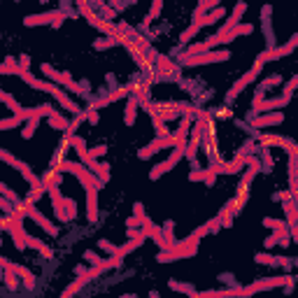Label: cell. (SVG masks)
<instances>
[{
	"label": "cell",
	"instance_id": "5bb4252c",
	"mask_svg": "<svg viewBox=\"0 0 298 298\" xmlns=\"http://www.w3.org/2000/svg\"><path fill=\"white\" fill-rule=\"evenodd\" d=\"M282 82H284V77H282V74H270V77H266L261 84L256 86V96H254V103H252V107L259 105V103L266 98V91H268V89H273V86H279Z\"/></svg>",
	"mask_w": 298,
	"mask_h": 298
},
{
	"label": "cell",
	"instance_id": "e7e4bbea",
	"mask_svg": "<svg viewBox=\"0 0 298 298\" xmlns=\"http://www.w3.org/2000/svg\"><path fill=\"white\" fill-rule=\"evenodd\" d=\"M149 298H161V296H159V291H149Z\"/></svg>",
	"mask_w": 298,
	"mask_h": 298
},
{
	"label": "cell",
	"instance_id": "4fadbf2b",
	"mask_svg": "<svg viewBox=\"0 0 298 298\" xmlns=\"http://www.w3.org/2000/svg\"><path fill=\"white\" fill-rule=\"evenodd\" d=\"M291 98L287 96H279V98H270V100H261L259 105H254L252 110H254V117H259V114H263V112H275V110H282V107L287 105Z\"/></svg>",
	"mask_w": 298,
	"mask_h": 298
},
{
	"label": "cell",
	"instance_id": "ffe728a7",
	"mask_svg": "<svg viewBox=\"0 0 298 298\" xmlns=\"http://www.w3.org/2000/svg\"><path fill=\"white\" fill-rule=\"evenodd\" d=\"M138 107H140L138 98L130 93L126 100V110H124V124H126V126H133V124H135V119H138Z\"/></svg>",
	"mask_w": 298,
	"mask_h": 298
},
{
	"label": "cell",
	"instance_id": "603a6c76",
	"mask_svg": "<svg viewBox=\"0 0 298 298\" xmlns=\"http://www.w3.org/2000/svg\"><path fill=\"white\" fill-rule=\"evenodd\" d=\"M26 247H31V249H37V252H40V254H42L44 259H52V256H54L52 249L44 245L40 238H33V235H26Z\"/></svg>",
	"mask_w": 298,
	"mask_h": 298
},
{
	"label": "cell",
	"instance_id": "f1b7e54d",
	"mask_svg": "<svg viewBox=\"0 0 298 298\" xmlns=\"http://www.w3.org/2000/svg\"><path fill=\"white\" fill-rule=\"evenodd\" d=\"M0 103H5V105L10 107L12 112H14V117H17V114H19V112H21V110H23V107L19 105V103H17V100H14V98H12L10 93H5L2 89H0Z\"/></svg>",
	"mask_w": 298,
	"mask_h": 298
},
{
	"label": "cell",
	"instance_id": "f907efd6",
	"mask_svg": "<svg viewBox=\"0 0 298 298\" xmlns=\"http://www.w3.org/2000/svg\"><path fill=\"white\" fill-rule=\"evenodd\" d=\"M205 228H207V233H217V231L222 228V222H219V217H214V219H210V222L205 224Z\"/></svg>",
	"mask_w": 298,
	"mask_h": 298
},
{
	"label": "cell",
	"instance_id": "94428289",
	"mask_svg": "<svg viewBox=\"0 0 298 298\" xmlns=\"http://www.w3.org/2000/svg\"><path fill=\"white\" fill-rule=\"evenodd\" d=\"M133 217H140V219H145V205L142 203H135V214Z\"/></svg>",
	"mask_w": 298,
	"mask_h": 298
},
{
	"label": "cell",
	"instance_id": "4316f807",
	"mask_svg": "<svg viewBox=\"0 0 298 298\" xmlns=\"http://www.w3.org/2000/svg\"><path fill=\"white\" fill-rule=\"evenodd\" d=\"M224 14H226V10H224V7H217L214 12H210V14L201 17V19H198V23H201V28H203V26H212V23L219 21V17H224Z\"/></svg>",
	"mask_w": 298,
	"mask_h": 298
},
{
	"label": "cell",
	"instance_id": "d6a6232c",
	"mask_svg": "<svg viewBox=\"0 0 298 298\" xmlns=\"http://www.w3.org/2000/svg\"><path fill=\"white\" fill-rule=\"evenodd\" d=\"M161 10H163V2H161V0H156V2L151 5V10L147 12V17H145V21H142V26L147 28L149 23H151L154 19H156V17H159V12H161Z\"/></svg>",
	"mask_w": 298,
	"mask_h": 298
},
{
	"label": "cell",
	"instance_id": "6da1fadb",
	"mask_svg": "<svg viewBox=\"0 0 298 298\" xmlns=\"http://www.w3.org/2000/svg\"><path fill=\"white\" fill-rule=\"evenodd\" d=\"M19 77H21V79H23V82H26V84H28V86H33V89H37V91H47V93H52V96L56 98V100H58V103H61V105H63L65 110H68V112H73L74 117H77V114L82 112V107L77 105L74 100H70V98H68V93H65V91H63V89H61V86L52 84V82H42V79H37V77H33L31 73H21V74H19Z\"/></svg>",
	"mask_w": 298,
	"mask_h": 298
},
{
	"label": "cell",
	"instance_id": "ab89813d",
	"mask_svg": "<svg viewBox=\"0 0 298 298\" xmlns=\"http://www.w3.org/2000/svg\"><path fill=\"white\" fill-rule=\"evenodd\" d=\"M263 226L273 228V231H279V228H284V226H287V222H284V219H273V217H266V219H263Z\"/></svg>",
	"mask_w": 298,
	"mask_h": 298
},
{
	"label": "cell",
	"instance_id": "ba28073f",
	"mask_svg": "<svg viewBox=\"0 0 298 298\" xmlns=\"http://www.w3.org/2000/svg\"><path fill=\"white\" fill-rule=\"evenodd\" d=\"M261 68H263V65H261V63H256V61H254V65H252V70H249V73H247L245 77H240V79H238V82H235V84L231 86V91L226 93V100L231 103L233 98H238V93H240V91H242V89H245L247 84H252V82L256 79V74L261 73Z\"/></svg>",
	"mask_w": 298,
	"mask_h": 298
},
{
	"label": "cell",
	"instance_id": "bcb514c9",
	"mask_svg": "<svg viewBox=\"0 0 298 298\" xmlns=\"http://www.w3.org/2000/svg\"><path fill=\"white\" fill-rule=\"evenodd\" d=\"M84 259L89 261V263H91V266H98V263L103 261V259H100V254H98V252H93V249H86V252H84Z\"/></svg>",
	"mask_w": 298,
	"mask_h": 298
},
{
	"label": "cell",
	"instance_id": "5b68a950",
	"mask_svg": "<svg viewBox=\"0 0 298 298\" xmlns=\"http://www.w3.org/2000/svg\"><path fill=\"white\" fill-rule=\"evenodd\" d=\"M287 277L289 275L268 277V279L254 282V284H249V287H240V291H238V298H249V296H254L256 291H268V289H275V287H284V284H287Z\"/></svg>",
	"mask_w": 298,
	"mask_h": 298
},
{
	"label": "cell",
	"instance_id": "44dd1931",
	"mask_svg": "<svg viewBox=\"0 0 298 298\" xmlns=\"http://www.w3.org/2000/svg\"><path fill=\"white\" fill-rule=\"evenodd\" d=\"M245 12H247V5H245V2H238V5H235V10H233V14L228 17V21L224 23L222 28H219V31H222V33L233 31L235 26L240 23V19H242V14H245Z\"/></svg>",
	"mask_w": 298,
	"mask_h": 298
},
{
	"label": "cell",
	"instance_id": "ac0fdd59",
	"mask_svg": "<svg viewBox=\"0 0 298 298\" xmlns=\"http://www.w3.org/2000/svg\"><path fill=\"white\" fill-rule=\"evenodd\" d=\"M58 17V10H52V12H44V14H33V17H26L23 23L33 28V26H52L54 19Z\"/></svg>",
	"mask_w": 298,
	"mask_h": 298
},
{
	"label": "cell",
	"instance_id": "ee69618b",
	"mask_svg": "<svg viewBox=\"0 0 298 298\" xmlns=\"http://www.w3.org/2000/svg\"><path fill=\"white\" fill-rule=\"evenodd\" d=\"M0 212H5L7 217H12V214H14V203L7 201L5 196H0Z\"/></svg>",
	"mask_w": 298,
	"mask_h": 298
},
{
	"label": "cell",
	"instance_id": "836d02e7",
	"mask_svg": "<svg viewBox=\"0 0 298 298\" xmlns=\"http://www.w3.org/2000/svg\"><path fill=\"white\" fill-rule=\"evenodd\" d=\"M84 119H86V114H84V112H79L77 117H73V119H70V121H68V128H65V135H68V138H70V135H74V130L79 128V124H82Z\"/></svg>",
	"mask_w": 298,
	"mask_h": 298
},
{
	"label": "cell",
	"instance_id": "60d3db41",
	"mask_svg": "<svg viewBox=\"0 0 298 298\" xmlns=\"http://www.w3.org/2000/svg\"><path fill=\"white\" fill-rule=\"evenodd\" d=\"M198 31H201V23H198V21H193L191 26L186 28V31L182 33V42H189V40H191V37H193V35H196Z\"/></svg>",
	"mask_w": 298,
	"mask_h": 298
},
{
	"label": "cell",
	"instance_id": "be15d7a7",
	"mask_svg": "<svg viewBox=\"0 0 298 298\" xmlns=\"http://www.w3.org/2000/svg\"><path fill=\"white\" fill-rule=\"evenodd\" d=\"M84 273H86V268H84V266H77V268H74V275H77V277L84 275Z\"/></svg>",
	"mask_w": 298,
	"mask_h": 298
},
{
	"label": "cell",
	"instance_id": "8fae6325",
	"mask_svg": "<svg viewBox=\"0 0 298 298\" xmlns=\"http://www.w3.org/2000/svg\"><path fill=\"white\" fill-rule=\"evenodd\" d=\"M26 203H28V201H26ZM26 217H31L33 222L37 224L40 228H44V231L52 235V238H56V235H58V226H54V224L49 222V219H47V217H44V214L40 212V210H37L33 203H28V212H26Z\"/></svg>",
	"mask_w": 298,
	"mask_h": 298
},
{
	"label": "cell",
	"instance_id": "2e32d148",
	"mask_svg": "<svg viewBox=\"0 0 298 298\" xmlns=\"http://www.w3.org/2000/svg\"><path fill=\"white\" fill-rule=\"evenodd\" d=\"M44 73V77L52 82V84H63V86H68L70 82H73V77H70V73H56V68L54 65H49V63H42V68H40Z\"/></svg>",
	"mask_w": 298,
	"mask_h": 298
},
{
	"label": "cell",
	"instance_id": "d6986e66",
	"mask_svg": "<svg viewBox=\"0 0 298 298\" xmlns=\"http://www.w3.org/2000/svg\"><path fill=\"white\" fill-rule=\"evenodd\" d=\"M86 219L96 224L98 219V191L96 189H86Z\"/></svg>",
	"mask_w": 298,
	"mask_h": 298
},
{
	"label": "cell",
	"instance_id": "003e7915",
	"mask_svg": "<svg viewBox=\"0 0 298 298\" xmlns=\"http://www.w3.org/2000/svg\"><path fill=\"white\" fill-rule=\"evenodd\" d=\"M0 270H2V268H0ZM0 279H2V273H0Z\"/></svg>",
	"mask_w": 298,
	"mask_h": 298
},
{
	"label": "cell",
	"instance_id": "30bf717a",
	"mask_svg": "<svg viewBox=\"0 0 298 298\" xmlns=\"http://www.w3.org/2000/svg\"><path fill=\"white\" fill-rule=\"evenodd\" d=\"M259 147H284L287 154H296V142L289 138H279V135H259Z\"/></svg>",
	"mask_w": 298,
	"mask_h": 298
},
{
	"label": "cell",
	"instance_id": "03108f58",
	"mask_svg": "<svg viewBox=\"0 0 298 298\" xmlns=\"http://www.w3.org/2000/svg\"><path fill=\"white\" fill-rule=\"evenodd\" d=\"M121 298H138V296H133V294H126V296H121Z\"/></svg>",
	"mask_w": 298,
	"mask_h": 298
},
{
	"label": "cell",
	"instance_id": "e0dca14e",
	"mask_svg": "<svg viewBox=\"0 0 298 298\" xmlns=\"http://www.w3.org/2000/svg\"><path fill=\"white\" fill-rule=\"evenodd\" d=\"M256 263H261V266H282V268H291L294 266V259H289V256H270V254H259L254 256Z\"/></svg>",
	"mask_w": 298,
	"mask_h": 298
},
{
	"label": "cell",
	"instance_id": "f6af8a7d",
	"mask_svg": "<svg viewBox=\"0 0 298 298\" xmlns=\"http://www.w3.org/2000/svg\"><path fill=\"white\" fill-rule=\"evenodd\" d=\"M21 124L17 117H10V119H0V130H10V128H17Z\"/></svg>",
	"mask_w": 298,
	"mask_h": 298
},
{
	"label": "cell",
	"instance_id": "b9f144b4",
	"mask_svg": "<svg viewBox=\"0 0 298 298\" xmlns=\"http://www.w3.org/2000/svg\"><path fill=\"white\" fill-rule=\"evenodd\" d=\"M98 247H100L103 252H107L110 256H114L119 252V247L114 245V242H110V240H98Z\"/></svg>",
	"mask_w": 298,
	"mask_h": 298
},
{
	"label": "cell",
	"instance_id": "d590c367",
	"mask_svg": "<svg viewBox=\"0 0 298 298\" xmlns=\"http://www.w3.org/2000/svg\"><path fill=\"white\" fill-rule=\"evenodd\" d=\"M47 119H49V126L56 128V130H65L68 128V119H63L58 112H54L52 117H47Z\"/></svg>",
	"mask_w": 298,
	"mask_h": 298
},
{
	"label": "cell",
	"instance_id": "7dc6e473",
	"mask_svg": "<svg viewBox=\"0 0 298 298\" xmlns=\"http://www.w3.org/2000/svg\"><path fill=\"white\" fill-rule=\"evenodd\" d=\"M17 65H19V73H28V68H31V56L21 54L19 61H17Z\"/></svg>",
	"mask_w": 298,
	"mask_h": 298
},
{
	"label": "cell",
	"instance_id": "7a4b0ae2",
	"mask_svg": "<svg viewBox=\"0 0 298 298\" xmlns=\"http://www.w3.org/2000/svg\"><path fill=\"white\" fill-rule=\"evenodd\" d=\"M198 242H201V238L191 233L186 240H177L168 252H161V254L156 256V261H159V263H172V261L184 259V256H193L198 252Z\"/></svg>",
	"mask_w": 298,
	"mask_h": 298
},
{
	"label": "cell",
	"instance_id": "9a60e30c",
	"mask_svg": "<svg viewBox=\"0 0 298 298\" xmlns=\"http://www.w3.org/2000/svg\"><path fill=\"white\" fill-rule=\"evenodd\" d=\"M284 121V114L282 112H266V114H259V117H252V128H268V126H277Z\"/></svg>",
	"mask_w": 298,
	"mask_h": 298
},
{
	"label": "cell",
	"instance_id": "1f68e13d",
	"mask_svg": "<svg viewBox=\"0 0 298 298\" xmlns=\"http://www.w3.org/2000/svg\"><path fill=\"white\" fill-rule=\"evenodd\" d=\"M219 222H222L224 228H231L233 226V212H231L228 205H224L222 210H219Z\"/></svg>",
	"mask_w": 298,
	"mask_h": 298
},
{
	"label": "cell",
	"instance_id": "d4e9b609",
	"mask_svg": "<svg viewBox=\"0 0 298 298\" xmlns=\"http://www.w3.org/2000/svg\"><path fill=\"white\" fill-rule=\"evenodd\" d=\"M161 235H163V240H166V245L170 249L177 240H175V222H166L163 224V228H161Z\"/></svg>",
	"mask_w": 298,
	"mask_h": 298
},
{
	"label": "cell",
	"instance_id": "681fc988",
	"mask_svg": "<svg viewBox=\"0 0 298 298\" xmlns=\"http://www.w3.org/2000/svg\"><path fill=\"white\" fill-rule=\"evenodd\" d=\"M105 154H107V147H105V145H98V147L89 149V156H91V159H100V156H105Z\"/></svg>",
	"mask_w": 298,
	"mask_h": 298
},
{
	"label": "cell",
	"instance_id": "277c9868",
	"mask_svg": "<svg viewBox=\"0 0 298 298\" xmlns=\"http://www.w3.org/2000/svg\"><path fill=\"white\" fill-rule=\"evenodd\" d=\"M228 58H231V52H226V49H212V52L198 54V56H189V58L180 56V63L186 65V68H193V65H205V63H222V61H228Z\"/></svg>",
	"mask_w": 298,
	"mask_h": 298
},
{
	"label": "cell",
	"instance_id": "816d5d0a",
	"mask_svg": "<svg viewBox=\"0 0 298 298\" xmlns=\"http://www.w3.org/2000/svg\"><path fill=\"white\" fill-rule=\"evenodd\" d=\"M298 86V77H291L287 82V86H284V93L282 96H287V98H291V93H294V89Z\"/></svg>",
	"mask_w": 298,
	"mask_h": 298
},
{
	"label": "cell",
	"instance_id": "c3c4849f",
	"mask_svg": "<svg viewBox=\"0 0 298 298\" xmlns=\"http://www.w3.org/2000/svg\"><path fill=\"white\" fill-rule=\"evenodd\" d=\"M84 114H86V121H89L91 126H96L98 121H100V114H98V110H91V107H89V110H84Z\"/></svg>",
	"mask_w": 298,
	"mask_h": 298
},
{
	"label": "cell",
	"instance_id": "52a82bcc",
	"mask_svg": "<svg viewBox=\"0 0 298 298\" xmlns=\"http://www.w3.org/2000/svg\"><path fill=\"white\" fill-rule=\"evenodd\" d=\"M298 44V35H294L291 40H289L284 47H273V49H268V52H263L259 58H256V63H268V61H277V58H282V56H287V54H291L294 49H296Z\"/></svg>",
	"mask_w": 298,
	"mask_h": 298
},
{
	"label": "cell",
	"instance_id": "4dcf8cb0",
	"mask_svg": "<svg viewBox=\"0 0 298 298\" xmlns=\"http://www.w3.org/2000/svg\"><path fill=\"white\" fill-rule=\"evenodd\" d=\"M63 210H65L68 222L77 219V203H74V198H63Z\"/></svg>",
	"mask_w": 298,
	"mask_h": 298
},
{
	"label": "cell",
	"instance_id": "db71d44e",
	"mask_svg": "<svg viewBox=\"0 0 298 298\" xmlns=\"http://www.w3.org/2000/svg\"><path fill=\"white\" fill-rule=\"evenodd\" d=\"M205 168H196V170H191V175H189V180L191 182H203L205 180Z\"/></svg>",
	"mask_w": 298,
	"mask_h": 298
},
{
	"label": "cell",
	"instance_id": "6125c7cd",
	"mask_svg": "<svg viewBox=\"0 0 298 298\" xmlns=\"http://www.w3.org/2000/svg\"><path fill=\"white\" fill-rule=\"evenodd\" d=\"M193 235H198V238H203V235H207V228H205V224H203L201 228H196V231H193Z\"/></svg>",
	"mask_w": 298,
	"mask_h": 298
},
{
	"label": "cell",
	"instance_id": "6f0895ef",
	"mask_svg": "<svg viewBox=\"0 0 298 298\" xmlns=\"http://www.w3.org/2000/svg\"><path fill=\"white\" fill-rule=\"evenodd\" d=\"M205 170H207V172H205V180H203V182H205L207 186H214V182H217V175H214L210 168H205Z\"/></svg>",
	"mask_w": 298,
	"mask_h": 298
},
{
	"label": "cell",
	"instance_id": "8992f818",
	"mask_svg": "<svg viewBox=\"0 0 298 298\" xmlns=\"http://www.w3.org/2000/svg\"><path fill=\"white\" fill-rule=\"evenodd\" d=\"M184 147H186V145H177V147L172 149V154L168 156V161H163V163H159L156 168H151V172H149V180L156 182L161 175H166L168 170H172V168H175V166L184 159Z\"/></svg>",
	"mask_w": 298,
	"mask_h": 298
},
{
	"label": "cell",
	"instance_id": "f35d334b",
	"mask_svg": "<svg viewBox=\"0 0 298 298\" xmlns=\"http://www.w3.org/2000/svg\"><path fill=\"white\" fill-rule=\"evenodd\" d=\"M0 196H5V198H7V201H12L14 205H19V203H21V201H19V196L12 191L7 184H2V182H0Z\"/></svg>",
	"mask_w": 298,
	"mask_h": 298
},
{
	"label": "cell",
	"instance_id": "9c48e42d",
	"mask_svg": "<svg viewBox=\"0 0 298 298\" xmlns=\"http://www.w3.org/2000/svg\"><path fill=\"white\" fill-rule=\"evenodd\" d=\"M168 147H177V140L172 138V135H168V138H156L151 145H147L145 149H140L138 151V159L147 161L149 156H154L156 151H161V149H168Z\"/></svg>",
	"mask_w": 298,
	"mask_h": 298
},
{
	"label": "cell",
	"instance_id": "8d00e7d4",
	"mask_svg": "<svg viewBox=\"0 0 298 298\" xmlns=\"http://www.w3.org/2000/svg\"><path fill=\"white\" fill-rule=\"evenodd\" d=\"M231 33V37H238V35H252V33H254V26H252V23H238V26H235L233 31H228Z\"/></svg>",
	"mask_w": 298,
	"mask_h": 298
},
{
	"label": "cell",
	"instance_id": "484cf974",
	"mask_svg": "<svg viewBox=\"0 0 298 298\" xmlns=\"http://www.w3.org/2000/svg\"><path fill=\"white\" fill-rule=\"evenodd\" d=\"M282 207H284V212H287V226H294L296 224V198H291V201H284L282 203Z\"/></svg>",
	"mask_w": 298,
	"mask_h": 298
},
{
	"label": "cell",
	"instance_id": "74e56055",
	"mask_svg": "<svg viewBox=\"0 0 298 298\" xmlns=\"http://www.w3.org/2000/svg\"><path fill=\"white\" fill-rule=\"evenodd\" d=\"M151 124H154V128H156L159 138H168V135H170V130H168V126H166V124H163V121H161V119L156 117V114L151 117Z\"/></svg>",
	"mask_w": 298,
	"mask_h": 298
},
{
	"label": "cell",
	"instance_id": "11a10c76",
	"mask_svg": "<svg viewBox=\"0 0 298 298\" xmlns=\"http://www.w3.org/2000/svg\"><path fill=\"white\" fill-rule=\"evenodd\" d=\"M291 198H294V196H291V193L289 191H277V193H273V201H291Z\"/></svg>",
	"mask_w": 298,
	"mask_h": 298
},
{
	"label": "cell",
	"instance_id": "7c38bea8",
	"mask_svg": "<svg viewBox=\"0 0 298 298\" xmlns=\"http://www.w3.org/2000/svg\"><path fill=\"white\" fill-rule=\"evenodd\" d=\"M140 231H142V235H145V238L149 235V238H151V240L159 245L161 252H168V245H166V240H163V235H161V228H159V226H154V222H151V219H147V217H145V222H142V228H140Z\"/></svg>",
	"mask_w": 298,
	"mask_h": 298
},
{
	"label": "cell",
	"instance_id": "680465c9",
	"mask_svg": "<svg viewBox=\"0 0 298 298\" xmlns=\"http://www.w3.org/2000/svg\"><path fill=\"white\" fill-rule=\"evenodd\" d=\"M126 233H128V238H130V240H138V238H145V235H142V231H138V228H126Z\"/></svg>",
	"mask_w": 298,
	"mask_h": 298
},
{
	"label": "cell",
	"instance_id": "f546056e",
	"mask_svg": "<svg viewBox=\"0 0 298 298\" xmlns=\"http://www.w3.org/2000/svg\"><path fill=\"white\" fill-rule=\"evenodd\" d=\"M40 126V119L35 117V119H28L26 121V126H23V130H21V138L23 140H31L33 135H35V128Z\"/></svg>",
	"mask_w": 298,
	"mask_h": 298
},
{
	"label": "cell",
	"instance_id": "7bdbcfd3",
	"mask_svg": "<svg viewBox=\"0 0 298 298\" xmlns=\"http://www.w3.org/2000/svg\"><path fill=\"white\" fill-rule=\"evenodd\" d=\"M114 37H103V40H96L93 42V49H98V52H103V49H110V47H114Z\"/></svg>",
	"mask_w": 298,
	"mask_h": 298
},
{
	"label": "cell",
	"instance_id": "9f6ffc18",
	"mask_svg": "<svg viewBox=\"0 0 298 298\" xmlns=\"http://www.w3.org/2000/svg\"><path fill=\"white\" fill-rule=\"evenodd\" d=\"M142 222H145V219H140V217H128L126 228H138V226H142Z\"/></svg>",
	"mask_w": 298,
	"mask_h": 298
},
{
	"label": "cell",
	"instance_id": "f5cc1de1",
	"mask_svg": "<svg viewBox=\"0 0 298 298\" xmlns=\"http://www.w3.org/2000/svg\"><path fill=\"white\" fill-rule=\"evenodd\" d=\"M219 279H222V282H226V284H228L231 289H238V287H240V284L235 282V277L231 275V273H224V275H219Z\"/></svg>",
	"mask_w": 298,
	"mask_h": 298
},
{
	"label": "cell",
	"instance_id": "3957f363",
	"mask_svg": "<svg viewBox=\"0 0 298 298\" xmlns=\"http://www.w3.org/2000/svg\"><path fill=\"white\" fill-rule=\"evenodd\" d=\"M54 170L61 172V175H63V172H73L74 177L82 182V186H84V189H96V191H100V189H103V182L98 180L93 172L86 170L82 163H74V161H63V163H61L58 168H54Z\"/></svg>",
	"mask_w": 298,
	"mask_h": 298
},
{
	"label": "cell",
	"instance_id": "91938a15",
	"mask_svg": "<svg viewBox=\"0 0 298 298\" xmlns=\"http://www.w3.org/2000/svg\"><path fill=\"white\" fill-rule=\"evenodd\" d=\"M217 117H219V119H228V117H231V110H228V107H219V110H217Z\"/></svg>",
	"mask_w": 298,
	"mask_h": 298
},
{
	"label": "cell",
	"instance_id": "83f0119b",
	"mask_svg": "<svg viewBox=\"0 0 298 298\" xmlns=\"http://www.w3.org/2000/svg\"><path fill=\"white\" fill-rule=\"evenodd\" d=\"M259 151H261V161H259V166L263 168V172H270L273 170V156H270V149L259 147Z\"/></svg>",
	"mask_w": 298,
	"mask_h": 298
},
{
	"label": "cell",
	"instance_id": "cb8c5ba5",
	"mask_svg": "<svg viewBox=\"0 0 298 298\" xmlns=\"http://www.w3.org/2000/svg\"><path fill=\"white\" fill-rule=\"evenodd\" d=\"M168 287H170L172 291H180V294H186L189 298L198 294V291H196V287H193V284H189V282H175V279H168Z\"/></svg>",
	"mask_w": 298,
	"mask_h": 298
},
{
	"label": "cell",
	"instance_id": "7402d4cb",
	"mask_svg": "<svg viewBox=\"0 0 298 298\" xmlns=\"http://www.w3.org/2000/svg\"><path fill=\"white\" fill-rule=\"evenodd\" d=\"M191 114H186V117H182V124L177 128V133L172 135V138L177 140V145H186V135L191 133Z\"/></svg>",
	"mask_w": 298,
	"mask_h": 298
},
{
	"label": "cell",
	"instance_id": "e575fe53",
	"mask_svg": "<svg viewBox=\"0 0 298 298\" xmlns=\"http://www.w3.org/2000/svg\"><path fill=\"white\" fill-rule=\"evenodd\" d=\"M2 282L7 284L10 291H17V289H19V275H14L12 270H5V273H2Z\"/></svg>",
	"mask_w": 298,
	"mask_h": 298
}]
</instances>
